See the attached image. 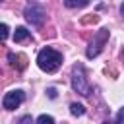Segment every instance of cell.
Listing matches in <instances>:
<instances>
[{
  "label": "cell",
  "mask_w": 124,
  "mask_h": 124,
  "mask_svg": "<svg viewBox=\"0 0 124 124\" xmlns=\"http://www.w3.org/2000/svg\"><path fill=\"white\" fill-rule=\"evenodd\" d=\"M60 64H62V54L58 50H54L52 46H45V48L39 50V54H37V66L43 72L52 74V72H56L60 68Z\"/></svg>",
  "instance_id": "6da1fadb"
},
{
  "label": "cell",
  "mask_w": 124,
  "mask_h": 124,
  "mask_svg": "<svg viewBox=\"0 0 124 124\" xmlns=\"http://www.w3.org/2000/svg\"><path fill=\"white\" fill-rule=\"evenodd\" d=\"M72 89L76 93H79L81 97H89L91 95V85L87 81V76H85V68L81 64H74L72 66Z\"/></svg>",
  "instance_id": "7a4b0ae2"
},
{
  "label": "cell",
  "mask_w": 124,
  "mask_h": 124,
  "mask_svg": "<svg viewBox=\"0 0 124 124\" xmlns=\"http://www.w3.org/2000/svg\"><path fill=\"white\" fill-rule=\"evenodd\" d=\"M23 16H25V19H27L31 25H35V27H41V25L45 23V19H46L45 8H43L41 4H37V2H29V4L25 6V10H23Z\"/></svg>",
  "instance_id": "3957f363"
},
{
  "label": "cell",
  "mask_w": 124,
  "mask_h": 124,
  "mask_svg": "<svg viewBox=\"0 0 124 124\" xmlns=\"http://www.w3.org/2000/svg\"><path fill=\"white\" fill-rule=\"evenodd\" d=\"M107 39H108V29H99V31L95 33L93 41L89 43V46H87V50H85V56H87V58H95V56L103 50V45L107 43Z\"/></svg>",
  "instance_id": "277c9868"
},
{
  "label": "cell",
  "mask_w": 124,
  "mask_h": 124,
  "mask_svg": "<svg viewBox=\"0 0 124 124\" xmlns=\"http://www.w3.org/2000/svg\"><path fill=\"white\" fill-rule=\"evenodd\" d=\"M23 101H25V93H23L21 89H12V91H8V93L4 95L2 107H4L6 110H16Z\"/></svg>",
  "instance_id": "5b68a950"
},
{
  "label": "cell",
  "mask_w": 124,
  "mask_h": 124,
  "mask_svg": "<svg viewBox=\"0 0 124 124\" xmlns=\"http://www.w3.org/2000/svg\"><path fill=\"white\" fill-rule=\"evenodd\" d=\"M25 39H29V31H27L25 27H16V31H14V41H16V43H23Z\"/></svg>",
  "instance_id": "8992f818"
},
{
  "label": "cell",
  "mask_w": 124,
  "mask_h": 124,
  "mask_svg": "<svg viewBox=\"0 0 124 124\" xmlns=\"http://www.w3.org/2000/svg\"><path fill=\"white\" fill-rule=\"evenodd\" d=\"M70 112H72L74 116H83V114H85V107L79 105V103H72V105H70Z\"/></svg>",
  "instance_id": "52a82bcc"
},
{
  "label": "cell",
  "mask_w": 124,
  "mask_h": 124,
  "mask_svg": "<svg viewBox=\"0 0 124 124\" xmlns=\"http://www.w3.org/2000/svg\"><path fill=\"white\" fill-rule=\"evenodd\" d=\"M89 2L87 0H79V2H74V0H66L64 2V6L66 8H83V6H87Z\"/></svg>",
  "instance_id": "ba28073f"
},
{
  "label": "cell",
  "mask_w": 124,
  "mask_h": 124,
  "mask_svg": "<svg viewBox=\"0 0 124 124\" xmlns=\"http://www.w3.org/2000/svg\"><path fill=\"white\" fill-rule=\"evenodd\" d=\"M35 124H54V118H52L50 114H41V116L35 120Z\"/></svg>",
  "instance_id": "9c48e42d"
},
{
  "label": "cell",
  "mask_w": 124,
  "mask_h": 124,
  "mask_svg": "<svg viewBox=\"0 0 124 124\" xmlns=\"http://www.w3.org/2000/svg\"><path fill=\"white\" fill-rule=\"evenodd\" d=\"M8 37H10V27H8L6 23H0V41L4 43Z\"/></svg>",
  "instance_id": "30bf717a"
},
{
  "label": "cell",
  "mask_w": 124,
  "mask_h": 124,
  "mask_svg": "<svg viewBox=\"0 0 124 124\" xmlns=\"http://www.w3.org/2000/svg\"><path fill=\"white\" fill-rule=\"evenodd\" d=\"M116 124H124V107L118 110V114H116Z\"/></svg>",
  "instance_id": "8fae6325"
},
{
  "label": "cell",
  "mask_w": 124,
  "mask_h": 124,
  "mask_svg": "<svg viewBox=\"0 0 124 124\" xmlns=\"http://www.w3.org/2000/svg\"><path fill=\"white\" fill-rule=\"evenodd\" d=\"M19 124H31V116H29V114L21 116V118H19Z\"/></svg>",
  "instance_id": "7c38bea8"
},
{
  "label": "cell",
  "mask_w": 124,
  "mask_h": 124,
  "mask_svg": "<svg viewBox=\"0 0 124 124\" xmlns=\"http://www.w3.org/2000/svg\"><path fill=\"white\" fill-rule=\"evenodd\" d=\"M46 93H48V97H50V99H56V89H54V87H48V89H46Z\"/></svg>",
  "instance_id": "4fadbf2b"
},
{
  "label": "cell",
  "mask_w": 124,
  "mask_h": 124,
  "mask_svg": "<svg viewBox=\"0 0 124 124\" xmlns=\"http://www.w3.org/2000/svg\"><path fill=\"white\" fill-rule=\"evenodd\" d=\"M120 14H122V17H124V4L120 6Z\"/></svg>",
  "instance_id": "5bb4252c"
},
{
  "label": "cell",
  "mask_w": 124,
  "mask_h": 124,
  "mask_svg": "<svg viewBox=\"0 0 124 124\" xmlns=\"http://www.w3.org/2000/svg\"><path fill=\"white\" fill-rule=\"evenodd\" d=\"M103 124H112V122H110V120H105V122H103Z\"/></svg>",
  "instance_id": "9a60e30c"
}]
</instances>
